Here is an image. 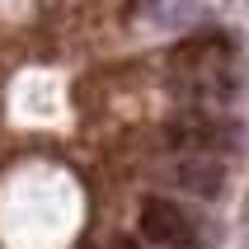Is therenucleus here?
<instances>
[{
	"instance_id": "nucleus-1",
	"label": "nucleus",
	"mask_w": 249,
	"mask_h": 249,
	"mask_svg": "<svg viewBox=\"0 0 249 249\" xmlns=\"http://www.w3.org/2000/svg\"><path fill=\"white\" fill-rule=\"evenodd\" d=\"M141 235L151 240V245H165V249H188L197 240V231H193V221L183 216L179 202L146 197V202H141Z\"/></svg>"
},
{
	"instance_id": "nucleus-2",
	"label": "nucleus",
	"mask_w": 249,
	"mask_h": 249,
	"mask_svg": "<svg viewBox=\"0 0 249 249\" xmlns=\"http://www.w3.org/2000/svg\"><path fill=\"white\" fill-rule=\"evenodd\" d=\"M179 183L193 188L197 197H216L221 193V160H212V155H188V160L179 165Z\"/></svg>"
}]
</instances>
